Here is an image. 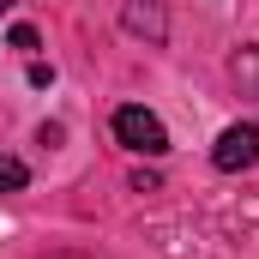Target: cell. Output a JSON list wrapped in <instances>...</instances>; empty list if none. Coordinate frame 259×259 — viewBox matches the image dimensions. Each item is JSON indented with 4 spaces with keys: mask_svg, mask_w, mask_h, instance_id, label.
I'll list each match as a JSON object with an SVG mask.
<instances>
[{
    "mask_svg": "<svg viewBox=\"0 0 259 259\" xmlns=\"http://www.w3.org/2000/svg\"><path fill=\"white\" fill-rule=\"evenodd\" d=\"M115 139H121L127 151H145V157L169 151V133H163V121H157L151 109H139V103H127V109H115Z\"/></svg>",
    "mask_w": 259,
    "mask_h": 259,
    "instance_id": "6da1fadb",
    "label": "cell"
},
{
    "mask_svg": "<svg viewBox=\"0 0 259 259\" xmlns=\"http://www.w3.org/2000/svg\"><path fill=\"white\" fill-rule=\"evenodd\" d=\"M211 163H217L223 175H241V169H253V163H259V127H253V121H247V127H229L223 139H217Z\"/></svg>",
    "mask_w": 259,
    "mask_h": 259,
    "instance_id": "7a4b0ae2",
    "label": "cell"
},
{
    "mask_svg": "<svg viewBox=\"0 0 259 259\" xmlns=\"http://www.w3.org/2000/svg\"><path fill=\"white\" fill-rule=\"evenodd\" d=\"M24 187V163L18 157H0V193H18Z\"/></svg>",
    "mask_w": 259,
    "mask_h": 259,
    "instance_id": "3957f363",
    "label": "cell"
},
{
    "mask_svg": "<svg viewBox=\"0 0 259 259\" xmlns=\"http://www.w3.org/2000/svg\"><path fill=\"white\" fill-rule=\"evenodd\" d=\"M12 49H24V55H30V49H36V30H30V24H18V30H12Z\"/></svg>",
    "mask_w": 259,
    "mask_h": 259,
    "instance_id": "277c9868",
    "label": "cell"
},
{
    "mask_svg": "<svg viewBox=\"0 0 259 259\" xmlns=\"http://www.w3.org/2000/svg\"><path fill=\"white\" fill-rule=\"evenodd\" d=\"M6 6H12V0H0V12H6Z\"/></svg>",
    "mask_w": 259,
    "mask_h": 259,
    "instance_id": "5b68a950",
    "label": "cell"
}]
</instances>
